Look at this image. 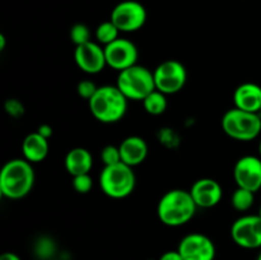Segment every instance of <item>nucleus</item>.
Masks as SVG:
<instances>
[{
    "label": "nucleus",
    "mask_w": 261,
    "mask_h": 260,
    "mask_svg": "<svg viewBox=\"0 0 261 260\" xmlns=\"http://www.w3.org/2000/svg\"><path fill=\"white\" fill-rule=\"evenodd\" d=\"M177 251L184 260H214L217 255L216 245L212 239L199 232L182 237Z\"/></svg>",
    "instance_id": "nucleus-10"
},
{
    "label": "nucleus",
    "mask_w": 261,
    "mask_h": 260,
    "mask_svg": "<svg viewBox=\"0 0 261 260\" xmlns=\"http://www.w3.org/2000/svg\"><path fill=\"white\" fill-rule=\"evenodd\" d=\"M107 66L117 71L135 65L138 61V48L133 41L119 37L110 45L103 46Z\"/></svg>",
    "instance_id": "nucleus-11"
},
{
    "label": "nucleus",
    "mask_w": 261,
    "mask_h": 260,
    "mask_svg": "<svg viewBox=\"0 0 261 260\" xmlns=\"http://www.w3.org/2000/svg\"><path fill=\"white\" fill-rule=\"evenodd\" d=\"M142 102L145 111L149 115H153V116L162 115L163 112L167 110L168 105L166 94L162 93L161 91H158V89H154L153 92H150Z\"/></svg>",
    "instance_id": "nucleus-19"
},
{
    "label": "nucleus",
    "mask_w": 261,
    "mask_h": 260,
    "mask_svg": "<svg viewBox=\"0 0 261 260\" xmlns=\"http://www.w3.org/2000/svg\"><path fill=\"white\" fill-rule=\"evenodd\" d=\"M73 188L79 194H88L93 188V180H92L89 173L74 176L73 177Z\"/></svg>",
    "instance_id": "nucleus-24"
},
{
    "label": "nucleus",
    "mask_w": 261,
    "mask_h": 260,
    "mask_svg": "<svg viewBox=\"0 0 261 260\" xmlns=\"http://www.w3.org/2000/svg\"><path fill=\"white\" fill-rule=\"evenodd\" d=\"M158 260H184V259L177 250H175V251L171 250V251H166L165 254L161 255Z\"/></svg>",
    "instance_id": "nucleus-27"
},
{
    "label": "nucleus",
    "mask_w": 261,
    "mask_h": 260,
    "mask_svg": "<svg viewBox=\"0 0 261 260\" xmlns=\"http://www.w3.org/2000/svg\"><path fill=\"white\" fill-rule=\"evenodd\" d=\"M257 214H259V216L261 217V206H260V209H259V213H257Z\"/></svg>",
    "instance_id": "nucleus-33"
},
{
    "label": "nucleus",
    "mask_w": 261,
    "mask_h": 260,
    "mask_svg": "<svg viewBox=\"0 0 261 260\" xmlns=\"http://www.w3.org/2000/svg\"><path fill=\"white\" fill-rule=\"evenodd\" d=\"M5 111H7L10 116L19 117L22 116L23 112H24V107H23V105L20 103L18 99L12 98L8 99V101L5 102Z\"/></svg>",
    "instance_id": "nucleus-26"
},
{
    "label": "nucleus",
    "mask_w": 261,
    "mask_h": 260,
    "mask_svg": "<svg viewBox=\"0 0 261 260\" xmlns=\"http://www.w3.org/2000/svg\"><path fill=\"white\" fill-rule=\"evenodd\" d=\"M116 86L127 99L133 101H143L155 89L153 71L138 64L119 71Z\"/></svg>",
    "instance_id": "nucleus-6"
},
{
    "label": "nucleus",
    "mask_w": 261,
    "mask_h": 260,
    "mask_svg": "<svg viewBox=\"0 0 261 260\" xmlns=\"http://www.w3.org/2000/svg\"><path fill=\"white\" fill-rule=\"evenodd\" d=\"M256 260H261V251H260V254H259V256H257V259Z\"/></svg>",
    "instance_id": "nucleus-32"
},
{
    "label": "nucleus",
    "mask_w": 261,
    "mask_h": 260,
    "mask_svg": "<svg viewBox=\"0 0 261 260\" xmlns=\"http://www.w3.org/2000/svg\"><path fill=\"white\" fill-rule=\"evenodd\" d=\"M5 46H7V38H5V36L2 33V35H0V51L5 50Z\"/></svg>",
    "instance_id": "nucleus-30"
},
{
    "label": "nucleus",
    "mask_w": 261,
    "mask_h": 260,
    "mask_svg": "<svg viewBox=\"0 0 261 260\" xmlns=\"http://www.w3.org/2000/svg\"><path fill=\"white\" fill-rule=\"evenodd\" d=\"M189 191H190L198 208H213L217 204H219V201L222 200V196H223L221 184L214 178L209 177L196 180L191 185Z\"/></svg>",
    "instance_id": "nucleus-14"
},
{
    "label": "nucleus",
    "mask_w": 261,
    "mask_h": 260,
    "mask_svg": "<svg viewBox=\"0 0 261 260\" xmlns=\"http://www.w3.org/2000/svg\"><path fill=\"white\" fill-rule=\"evenodd\" d=\"M48 149H50L48 139L37 132L28 134L22 143L23 158L31 163L42 162L47 157Z\"/></svg>",
    "instance_id": "nucleus-17"
},
{
    "label": "nucleus",
    "mask_w": 261,
    "mask_h": 260,
    "mask_svg": "<svg viewBox=\"0 0 261 260\" xmlns=\"http://www.w3.org/2000/svg\"><path fill=\"white\" fill-rule=\"evenodd\" d=\"M37 133H40V134L42 135V137H45L46 139H48V138L53 135V127H51L50 125H47V124H42V125H40V126H38Z\"/></svg>",
    "instance_id": "nucleus-28"
},
{
    "label": "nucleus",
    "mask_w": 261,
    "mask_h": 260,
    "mask_svg": "<svg viewBox=\"0 0 261 260\" xmlns=\"http://www.w3.org/2000/svg\"><path fill=\"white\" fill-rule=\"evenodd\" d=\"M222 130L229 138L240 142H251L261 133V116L237 107L228 110L222 117Z\"/></svg>",
    "instance_id": "nucleus-4"
},
{
    "label": "nucleus",
    "mask_w": 261,
    "mask_h": 260,
    "mask_svg": "<svg viewBox=\"0 0 261 260\" xmlns=\"http://www.w3.org/2000/svg\"><path fill=\"white\" fill-rule=\"evenodd\" d=\"M234 107L244 111L256 112L261 109V87L256 83H242L233 92Z\"/></svg>",
    "instance_id": "nucleus-15"
},
{
    "label": "nucleus",
    "mask_w": 261,
    "mask_h": 260,
    "mask_svg": "<svg viewBox=\"0 0 261 260\" xmlns=\"http://www.w3.org/2000/svg\"><path fill=\"white\" fill-rule=\"evenodd\" d=\"M101 161L105 166L116 165L121 162V153L120 148L116 145H106L101 150Z\"/></svg>",
    "instance_id": "nucleus-23"
},
{
    "label": "nucleus",
    "mask_w": 261,
    "mask_h": 260,
    "mask_svg": "<svg viewBox=\"0 0 261 260\" xmlns=\"http://www.w3.org/2000/svg\"><path fill=\"white\" fill-rule=\"evenodd\" d=\"M198 211L190 191L172 189L163 194L157 205L158 219L165 226L180 227L190 222Z\"/></svg>",
    "instance_id": "nucleus-2"
},
{
    "label": "nucleus",
    "mask_w": 261,
    "mask_h": 260,
    "mask_svg": "<svg viewBox=\"0 0 261 260\" xmlns=\"http://www.w3.org/2000/svg\"><path fill=\"white\" fill-rule=\"evenodd\" d=\"M70 40L71 42L75 46L84 45V43L91 42V30L88 28V25H86L84 23H76L73 27L70 28Z\"/></svg>",
    "instance_id": "nucleus-22"
},
{
    "label": "nucleus",
    "mask_w": 261,
    "mask_h": 260,
    "mask_svg": "<svg viewBox=\"0 0 261 260\" xmlns=\"http://www.w3.org/2000/svg\"><path fill=\"white\" fill-rule=\"evenodd\" d=\"M120 31L111 20H106V22H102L101 24H98V27L96 28V32H94V37H96L97 42L99 45L107 46L111 42H114L115 40L119 38Z\"/></svg>",
    "instance_id": "nucleus-21"
},
{
    "label": "nucleus",
    "mask_w": 261,
    "mask_h": 260,
    "mask_svg": "<svg viewBox=\"0 0 261 260\" xmlns=\"http://www.w3.org/2000/svg\"><path fill=\"white\" fill-rule=\"evenodd\" d=\"M120 153H121V162L130 167L139 166L145 161L148 155V144L142 137L132 135L120 143Z\"/></svg>",
    "instance_id": "nucleus-16"
},
{
    "label": "nucleus",
    "mask_w": 261,
    "mask_h": 260,
    "mask_svg": "<svg viewBox=\"0 0 261 260\" xmlns=\"http://www.w3.org/2000/svg\"><path fill=\"white\" fill-rule=\"evenodd\" d=\"M233 178L237 188H244L254 193L261 190V158L244 155L233 167Z\"/></svg>",
    "instance_id": "nucleus-12"
},
{
    "label": "nucleus",
    "mask_w": 261,
    "mask_h": 260,
    "mask_svg": "<svg viewBox=\"0 0 261 260\" xmlns=\"http://www.w3.org/2000/svg\"><path fill=\"white\" fill-rule=\"evenodd\" d=\"M255 193L244 188H237L231 196V204L236 211L246 212L254 205Z\"/></svg>",
    "instance_id": "nucleus-20"
},
{
    "label": "nucleus",
    "mask_w": 261,
    "mask_h": 260,
    "mask_svg": "<svg viewBox=\"0 0 261 260\" xmlns=\"http://www.w3.org/2000/svg\"><path fill=\"white\" fill-rule=\"evenodd\" d=\"M64 165H65V170L68 171L69 175L74 177V176L91 172L92 167H93V157L88 149L76 147L66 153Z\"/></svg>",
    "instance_id": "nucleus-18"
},
{
    "label": "nucleus",
    "mask_w": 261,
    "mask_h": 260,
    "mask_svg": "<svg viewBox=\"0 0 261 260\" xmlns=\"http://www.w3.org/2000/svg\"><path fill=\"white\" fill-rule=\"evenodd\" d=\"M259 154H260V158H261V140H260V143H259Z\"/></svg>",
    "instance_id": "nucleus-31"
},
{
    "label": "nucleus",
    "mask_w": 261,
    "mask_h": 260,
    "mask_svg": "<svg viewBox=\"0 0 261 260\" xmlns=\"http://www.w3.org/2000/svg\"><path fill=\"white\" fill-rule=\"evenodd\" d=\"M35 178L32 163L27 160L8 161L0 171V194L12 200L24 198L32 191Z\"/></svg>",
    "instance_id": "nucleus-1"
},
{
    "label": "nucleus",
    "mask_w": 261,
    "mask_h": 260,
    "mask_svg": "<svg viewBox=\"0 0 261 260\" xmlns=\"http://www.w3.org/2000/svg\"><path fill=\"white\" fill-rule=\"evenodd\" d=\"M127 101L117 86H102L89 99L88 106L94 119L103 124H114L125 116Z\"/></svg>",
    "instance_id": "nucleus-3"
},
{
    "label": "nucleus",
    "mask_w": 261,
    "mask_h": 260,
    "mask_svg": "<svg viewBox=\"0 0 261 260\" xmlns=\"http://www.w3.org/2000/svg\"><path fill=\"white\" fill-rule=\"evenodd\" d=\"M231 237L242 249H260L261 217L259 214H247L237 218L231 226Z\"/></svg>",
    "instance_id": "nucleus-9"
},
{
    "label": "nucleus",
    "mask_w": 261,
    "mask_h": 260,
    "mask_svg": "<svg viewBox=\"0 0 261 260\" xmlns=\"http://www.w3.org/2000/svg\"><path fill=\"white\" fill-rule=\"evenodd\" d=\"M155 89L162 93L175 94L185 87L188 81V71L185 65L177 60H166L161 63L153 71Z\"/></svg>",
    "instance_id": "nucleus-7"
},
{
    "label": "nucleus",
    "mask_w": 261,
    "mask_h": 260,
    "mask_svg": "<svg viewBox=\"0 0 261 260\" xmlns=\"http://www.w3.org/2000/svg\"><path fill=\"white\" fill-rule=\"evenodd\" d=\"M97 89H98V87H97L96 83L92 81H81L78 83V86H76V92H78V94L82 98L87 99V101H89V99L93 97V94L96 93Z\"/></svg>",
    "instance_id": "nucleus-25"
},
{
    "label": "nucleus",
    "mask_w": 261,
    "mask_h": 260,
    "mask_svg": "<svg viewBox=\"0 0 261 260\" xmlns=\"http://www.w3.org/2000/svg\"><path fill=\"white\" fill-rule=\"evenodd\" d=\"M110 20L120 32L130 33L139 31L147 22V10L137 0H124L114 7Z\"/></svg>",
    "instance_id": "nucleus-8"
},
{
    "label": "nucleus",
    "mask_w": 261,
    "mask_h": 260,
    "mask_svg": "<svg viewBox=\"0 0 261 260\" xmlns=\"http://www.w3.org/2000/svg\"><path fill=\"white\" fill-rule=\"evenodd\" d=\"M259 115L261 116V109H260V111H259Z\"/></svg>",
    "instance_id": "nucleus-34"
},
{
    "label": "nucleus",
    "mask_w": 261,
    "mask_h": 260,
    "mask_svg": "<svg viewBox=\"0 0 261 260\" xmlns=\"http://www.w3.org/2000/svg\"><path fill=\"white\" fill-rule=\"evenodd\" d=\"M74 60L76 66L87 74H98L107 66L105 48L98 42L84 43L75 46L74 50Z\"/></svg>",
    "instance_id": "nucleus-13"
},
{
    "label": "nucleus",
    "mask_w": 261,
    "mask_h": 260,
    "mask_svg": "<svg viewBox=\"0 0 261 260\" xmlns=\"http://www.w3.org/2000/svg\"><path fill=\"white\" fill-rule=\"evenodd\" d=\"M137 177L133 167L124 162L105 166L99 175V186L105 195L112 199H124L134 191Z\"/></svg>",
    "instance_id": "nucleus-5"
},
{
    "label": "nucleus",
    "mask_w": 261,
    "mask_h": 260,
    "mask_svg": "<svg viewBox=\"0 0 261 260\" xmlns=\"http://www.w3.org/2000/svg\"><path fill=\"white\" fill-rule=\"evenodd\" d=\"M0 260H22V259H20L17 254H14V252H4V254H2V256H0Z\"/></svg>",
    "instance_id": "nucleus-29"
}]
</instances>
